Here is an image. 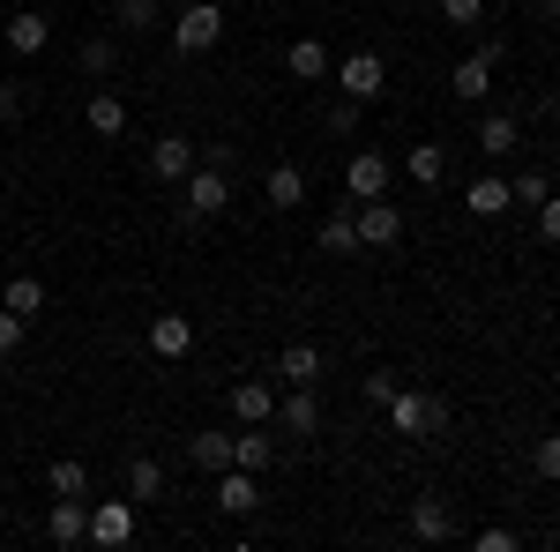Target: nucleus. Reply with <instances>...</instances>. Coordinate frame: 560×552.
Wrapping results in <instances>:
<instances>
[{
    "mask_svg": "<svg viewBox=\"0 0 560 552\" xmlns=\"http://www.w3.org/2000/svg\"><path fill=\"white\" fill-rule=\"evenodd\" d=\"M448 90H456L464 105H478V97L493 90V60H486V52H471V60H456V75H448Z\"/></svg>",
    "mask_w": 560,
    "mask_h": 552,
    "instance_id": "obj_21",
    "label": "nucleus"
},
{
    "mask_svg": "<svg viewBox=\"0 0 560 552\" xmlns=\"http://www.w3.org/2000/svg\"><path fill=\"white\" fill-rule=\"evenodd\" d=\"M113 60H120L113 38H83V52H75V68H83V75H113Z\"/></svg>",
    "mask_w": 560,
    "mask_h": 552,
    "instance_id": "obj_31",
    "label": "nucleus"
},
{
    "mask_svg": "<svg viewBox=\"0 0 560 552\" xmlns=\"http://www.w3.org/2000/svg\"><path fill=\"white\" fill-rule=\"evenodd\" d=\"M45 538H52V545H83V538H90V508H83V501H68V493H52Z\"/></svg>",
    "mask_w": 560,
    "mask_h": 552,
    "instance_id": "obj_11",
    "label": "nucleus"
},
{
    "mask_svg": "<svg viewBox=\"0 0 560 552\" xmlns=\"http://www.w3.org/2000/svg\"><path fill=\"white\" fill-rule=\"evenodd\" d=\"M224 202H232V165H202L187 172V195H179V216L187 224H202V216H224Z\"/></svg>",
    "mask_w": 560,
    "mask_h": 552,
    "instance_id": "obj_1",
    "label": "nucleus"
},
{
    "mask_svg": "<svg viewBox=\"0 0 560 552\" xmlns=\"http://www.w3.org/2000/svg\"><path fill=\"white\" fill-rule=\"evenodd\" d=\"M0 38H8V52H23V60H38L45 45H52V23L23 8V15H8V23H0Z\"/></svg>",
    "mask_w": 560,
    "mask_h": 552,
    "instance_id": "obj_12",
    "label": "nucleus"
},
{
    "mask_svg": "<svg viewBox=\"0 0 560 552\" xmlns=\"http://www.w3.org/2000/svg\"><path fill=\"white\" fill-rule=\"evenodd\" d=\"M441 172H448L441 142H411V150H404V179H411V187H441Z\"/></svg>",
    "mask_w": 560,
    "mask_h": 552,
    "instance_id": "obj_20",
    "label": "nucleus"
},
{
    "mask_svg": "<svg viewBox=\"0 0 560 552\" xmlns=\"http://www.w3.org/2000/svg\"><path fill=\"white\" fill-rule=\"evenodd\" d=\"M261 202H269V210H300V202H306V172H300V165H269V179H261Z\"/></svg>",
    "mask_w": 560,
    "mask_h": 552,
    "instance_id": "obj_16",
    "label": "nucleus"
},
{
    "mask_svg": "<svg viewBox=\"0 0 560 552\" xmlns=\"http://www.w3.org/2000/svg\"><path fill=\"white\" fill-rule=\"evenodd\" d=\"M538 15H546V23H560V0H538Z\"/></svg>",
    "mask_w": 560,
    "mask_h": 552,
    "instance_id": "obj_41",
    "label": "nucleus"
},
{
    "mask_svg": "<svg viewBox=\"0 0 560 552\" xmlns=\"http://www.w3.org/2000/svg\"><path fill=\"white\" fill-rule=\"evenodd\" d=\"M329 75H337V90H345L351 105H374V97L388 90V68H382V52H366V45H359V52H345V60L329 68Z\"/></svg>",
    "mask_w": 560,
    "mask_h": 552,
    "instance_id": "obj_3",
    "label": "nucleus"
},
{
    "mask_svg": "<svg viewBox=\"0 0 560 552\" xmlns=\"http://www.w3.org/2000/svg\"><path fill=\"white\" fill-rule=\"evenodd\" d=\"M538 232L560 247V195H546V202H538Z\"/></svg>",
    "mask_w": 560,
    "mask_h": 552,
    "instance_id": "obj_36",
    "label": "nucleus"
},
{
    "mask_svg": "<svg viewBox=\"0 0 560 552\" xmlns=\"http://www.w3.org/2000/svg\"><path fill=\"white\" fill-rule=\"evenodd\" d=\"M135 538V501H97V508H90V538L83 545H128Z\"/></svg>",
    "mask_w": 560,
    "mask_h": 552,
    "instance_id": "obj_8",
    "label": "nucleus"
},
{
    "mask_svg": "<svg viewBox=\"0 0 560 552\" xmlns=\"http://www.w3.org/2000/svg\"><path fill=\"white\" fill-rule=\"evenodd\" d=\"M471 216H501V210H516V195H509V179H471Z\"/></svg>",
    "mask_w": 560,
    "mask_h": 552,
    "instance_id": "obj_26",
    "label": "nucleus"
},
{
    "mask_svg": "<svg viewBox=\"0 0 560 552\" xmlns=\"http://www.w3.org/2000/svg\"><path fill=\"white\" fill-rule=\"evenodd\" d=\"M113 23H120L128 38H142V31L165 23V0H113Z\"/></svg>",
    "mask_w": 560,
    "mask_h": 552,
    "instance_id": "obj_23",
    "label": "nucleus"
},
{
    "mask_svg": "<svg viewBox=\"0 0 560 552\" xmlns=\"http://www.w3.org/2000/svg\"><path fill=\"white\" fill-rule=\"evenodd\" d=\"M411 538H419V545H448V538H456V508H448L441 493H419V501H411Z\"/></svg>",
    "mask_w": 560,
    "mask_h": 552,
    "instance_id": "obj_7",
    "label": "nucleus"
},
{
    "mask_svg": "<svg viewBox=\"0 0 560 552\" xmlns=\"http://www.w3.org/2000/svg\"><path fill=\"white\" fill-rule=\"evenodd\" d=\"M351 216H359V247H396L404 239V210L382 202V195L374 202H351Z\"/></svg>",
    "mask_w": 560,
    "mask_h": 552,
    "instance_id": "obj_5",
    "label": "nucleus"
},
{
    "mask_svg": "<svg viewBox=\"0 0 560 552\" xmlns=\"http://www.w3.org/2000/svg\"><path fill=\"white\" fill-rule=\"evenodd\" d=\"M516 142H523L516 113H486V120H478V150H486V157H509Z\"/></svg>",
    "mask_w": 560,
    "mask_h": 552,
    "instance_id": "obj_22",
    "label": "nucleus"
},
{
    "mask_svg": "<svg viewBox=\"0 0 560 552\" xmlns=\"http://www.w3.org/2000/svg\"><path fill=\"white\" fill-rule=\"evenodd\" d=\"M232 463H240V470H269V463H277V433H269V425L232 433Z\"/></svg>",
    "mask_w": 560,
    "mask_h": 552,
    "instance_id": "obj_17",
    "label": "nucleus"
},
{
    "mask_svg": "<svg viewBox=\"0 0 560 552\" xmlns=\"http://www.w3.org/2000/svg\"><path fill=\"white\" fill-rule=\"evenodd\" d=\"M83 120H90V134H120V128H128V105H120V90H97Z\"/></svg>",
    "mask_w": 560,
    "mask_h": 552,
    "instance_id": "obj_25",
    "label": "nucleus"
},
{
    "mask_svg": "<svg viewBox=\"0 0 560 552\" xmlns=\"http://www.w3.org/2000/svg\"><path fill=\"white\" fill-rule=\"evenodd\" d=\"M553 411H560V403H553Z\"/></svg>",
    "mask_w": 560,
    "mask_h": 552,
    "instance_id": "obj_42",
    "label": "nucleus"
},
{
    "mask_svg": "<svg viewBox=\"0 0 560 552\" xmlns=\"http://www.w3.org/2000/svg\"><path fill=\"white\" fill-rule=\"evenodd\" d=\"M509 195H516V202H530V210H538V202H546V195H553V187H546V172H516V179H509Z\"/></svg>",
    "mask_w": 560,
    "mask_h": 552,
    "instance_id": "obj_32",
    "label": "nucleus"
},
{
    "mask_svg": "<svg viewBox=\"0 0 560 552\" xmlns=\"http://www.w3.org/2000/svg\"><path fill=\"white\" fill-rule=\"evenodd\" d=\"M478 15H486V0H441V23H456V31H478Z\"/></svg>",
    "mask_w": 560,
    "mask_h": 552,
    "instance_id": "obj_33",
    "label": "nucleus"
},
{
    "mask_svg": "<svg viewBox=\"0 0 560 552\" xmlns=\"http://www.w3.org/2000/svg\"><path fill=\"white\" fill-rule=\"evenodd\" d=\"M345 195L351 202H374V195H388V157L382 150H359L345 165Z\"/></svg>",
    "mask_w": 560,
    "mask_h": 552,
    "instance_id": "obj_10",
    "label": "nucleus"
},
{
    "mask_svg": "<svg viewBox=\"0 0 560 552\" xmlns=\"http://www.w3.org/2000/svg\"><path fill=\"white\" fill-rule=\"evenodd\" d=\"M478 552H516V530H478Z\"/></svg>",
    "mask_w": 560,
    "mask_h": 552,
    "instance_id": "obj_38",
    "label": "nucleus"
},
{
    "mask_svg": "<svg viewBox=\"0 0 560 552\" xmlns=\"http://www.w3.org/2000/svg\"><path fill=\"white\" fill-rule=\"evenodd\" d=\"M0 306H8V314H23V321H31V314H38V306H45V284H38V277H15V284H8V298H0Z\"/></svg>",
    "mask_w": 560,
    "mask_h": 552,
    "instance_id": "obj_30",
    "label": "nucleus"
},
{
    "mask_svg": "<svg viewBox=\"0 0 560 552\" xmlns=\"http://www.w3.org/2000/svg\"><path fill=\"white\" fill-rule=\"evenodd\" d=\"M187 456H195L202 470H232V433H195Z\"/></svg>",
    "mask_w": 560,
    "mask_h": 552,
    "instance_id": "obj_28",
    "label": "nucleus"
},
{
    "mask_svg": "<svg viewBox=\"0 0 560 552\" xmlns=\"http://www.w3.org/2000/svg\"><path fill=\"white\" fill-rule=\"evenodd\" d=\"M284 68H292L300 83H322V75H329L337 60H329V45H322V38H292V52H284Z\"/></svg>",
    "mask_w": 560,
    "mask_h": 552,
    "instance_id": "obj_18",
    "label": "nucleus"
},
{
    "mask_svg": "<svg viewBox=\"0 0 560 552\" xmlns=\"http://www.w3.org/2000/svg\"><path fill=\"white\" fill-rule=\"evenodd\" d=\"M351 128H359V105H351V97H345V105L329 113V134H351Z\"/></svg>",
    "mask_w": 560,
    "mask_h": 552,
    "instance_id": "obj_39",
    "label": "nucleus"
},
{
    "mask_svg": "<svg viewBox=\"0 0 560 552\" xmlns=\"http://www.w3.org/2000/svg\"><path fill=\"white\" fill-rule=\"evenodd\" d=\"M232 419L240 425H269L277 419V388L269 381H232Z\"/></svg>",
    "mask_w": 560,
    "mask_h": 552,
    "instance_id": "obj_14",
    "label": "nucleus"
},
{
    "mask_svg": "<svg viewBox=\"0 0 560 552\" xmlns=\"http://www.w3.org/2000/svg\"><path fill=\"white\" fill-rule=\"evenodd\" d=\"M217 38H224V8L217 0H187L173 15V52H210Z\"/></svg>",
    "mask_w": 560,
    "mask_h": 552,
    "instance_id": "obj_4",
    "label": "nucleus"
},
{
    "mask_svg": "<svg viewBox=\"0 0 560 552\" xmlns=\"http://www.w3.org/2000/svg\"><path fill=\"white\" fill-rule=\"evenodd\" d=\"M217 508H224V515H255V508H261L255 470H240V463H232V470H217Z\"/></svg>",
    "mask_w": 560,
    "mask_h": 552,
    "instance_id": "obj_13",
    "label": "nucleus"
},
{
    "mask_svg": "<svg viewBox=\"0 0 560 552\" xmlns=\"http://www.w3.org/2000/svg\"><path fill=\"white\" fill-rule=\"evenodd\" d=\"M530 470H538L546 485H560V441H538V448H530Z\"/></svg>",
    "mask_w": 560,
    "mask_h": 552,
    "instance_id": "obj_34",
    "label": "nucleus"
},
{
    "mask_svg": "<svg viewBox=\"0 0 560 552\" xmlns=\"http://www.w3.org/2000/svg\"><path fill=\"white\" fill-rule=\"evenodd\" d=\"M128 501H165V463L158 456H135L128 463Z\"/></svg>",
    "mask_w": 560,
    "mask_h": 552,
    "instance_id": "obj_24",
    "label": "nucleus"
},
{
    "mask_svg": "<svg viewBox=\"0 0 560 552\" xmlns=\"http://www.w3.org/2000/svg\"><path fill=\"white\" fill-rule=\"evenodd\" d=\"M322 255H359V216H351V202H337V210L322 216Z\"/></svg>",
    "mask_w": 560,
    "mask_h": 552,
    "instance_id": "obj_19",
    "label": "nucleus"
},
{
    "mask_svg": "<svg viewBox=\"0 0 560 552\" xmlns=\"http://www.w3.org/2000/svg\"><path fill=\"white\" fill-rule=\"evenodd\" d=\"M277 374H284V381H322V351H314V343H284Z\"/></svg>",
    "mask_w": 560,
    "mask_h": 552,
    "instance_id": "obj_27",
    "label": "nucleus"
},
{
    "mask_svg": "<svg viewBox=\"0 0 560 552\" xmlns=\"http://www.w3.org/2000/svg\"><path fill=\"white\" fill-rule=\"evenodd\" d=\"M277 425L292 441H314L322 433V403H314V381H292V396H277Z\"/></svg>",
    "mask_w": 560,
    "mask_h": 552,
    "instance_id": "obj_6",
    "label": "nucleus"
},
{
    "mask_svg": "<svg viewBox=\"0 0 560 552\" xmlns=\"http://www.w3.org/2000/svg\"><path fill=\"white\" fill-rule=\"evenodd\" d=\"M382 411H388V425H396V433H419V441L448 425V403H441V396H427V388H396Z\"/></svg>",
    "mask_w": 560,
    "mask_h": 552,
    "instance_id": "obj_2",
    "label": "nucleus"
},
{
    "mask_svg": "<svg viewBox=\"0 0 560 552\" xmlns=\"http://www.w3.org/2000/svg\"><path fill=\"white\" fill-rule=\"evenodd\" d=\"M15 113H23V90H15V83H0V120H15Z\"/></svg>",
    "mask_w": 560,
    "mask_h": 552,
    "instance_id": "obj_40",
    "label": "nucleus"
},
{
    "mask_svg": "<svg viewBox=\"0 0 560 552\" xmlns=\"http://www.w3.org/2000/svg\"><path fill=\"white\" fill-rule=\"evenodd\" d=\"M15 343H23V314H8V306H0V359H8Z\"/></svg>",
    "mask_w": 560,
    "mask_h": 552,
    "instance_id": "obj_37",
    "label": "nucleus"
},
{
    "mask_svg": "<svg viewBox=\"0 0 560 552\" xmlns=\"http://www.w3.org/2000/svg\"><path fill=\"white\" fill-rule=\"evenodd\" d=\"M45 485H52V493H68V501H83V493H90V470L75 463V456H60V463L45 470Z\"/></svg>",
    "mask_w": 560,
    "mask_h": 552,
    "instance_id": "obj_29",
    "label": "nucleus"
},
{
    "mask_svg": "<svg viewBox=\"0 0 560 552\" xmlns=\"http://www.w3.org/2000/svg\"><path fill=\"white\" fill-rule=\"evenodd\" d=\"M359 396H366V403H388V396H396V374H366Z\"/></svg>",
    "mask_w": 560,
    "mask_h": 552,
    "instance_id": "obj_35",
    "label": "nucleus"
},
{
    "mask_svg": "<svg viewBox=\"0 0 560 552\" xmlns=\"http://www.w3.org/2000/svg\"><path fill=\"white\" fill-rule=\"evenodd\" d=\"M195 165H202V150H195L187 134H158V142H150V179H187Z\"/></svg>",
    "mask_w": 560,
    "mask_h": 552,
    "instance_id": "obj_9",
    "label": "nucleus"
},
{
    "mask_svg": "<svg viewBox=\"0 0 560 552\" xmlns=\"http://www.w3.org/2000/svg\"><path fill=\"white\" fill-rule=\"evenodd\" d=\"M150 351H158V359H187V351H195V321H187V314H158V321H150Z\"/></svg>",
    "mask_w": 560,
    "mask_h": 552,
    "instance_id": "obj_15",
    "label": "nucleus"
}]
</instances>
